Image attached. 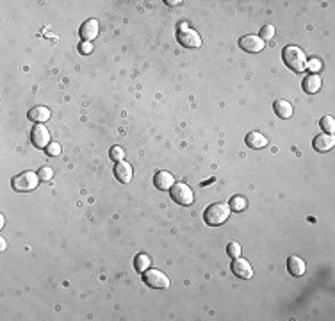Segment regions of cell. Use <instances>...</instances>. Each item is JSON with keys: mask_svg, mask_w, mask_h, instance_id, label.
Segmentation results:
<instances>
[{"mask_svg": "<svg viewBox=\"0 0 335 321\" xmlns=\"http://www.w3.org/2000/svg\"><path fill=\"white\" fill-rule=\"evenodd\" d=\"M282 59H284V63L287 64V68H291L292 71H301L307 70V55L303 54V50L294 45H287L284 47L282 50Z\"/></svg>", "mask_w": 335, "mask_h": 321, "instance_id": "cell-1", "label": "cell"}, {"mask_svg": "<svg viewBox=\"0 0 335 321\" xmlns=\"http://www.w3.org/2000/svg\"><path fill=\"white\" fill-rule=\"evenodd\" d=\"M205 223L211 225V227H218V225H223L226 219L230 218V207L228 204H223V202H216V204H211L205 209Z\"/></svg>", "mask_w": 335, "mask_h": 321, "instance_id": "cell-2", "label": "cell"}, {"mask_svg": "<svg viewBox=\"0 0 335 321\" xmlns=\"http://www.w3.org/2000/svg\"><path fill=\"white\" fill-rule=\"evenodd\" d=\"M177 41L186 48H198L202 47V38L195 29L187 27L186 24H180L177 29Z\"/></svg>", "mask_w": 335, "mask_h": 321, "instance_id": "cell-3", "label": "cell"}, {"mask_svg": "<svg viewBox=\"0 0 335 321\" xmlns=\"http://www.w3.org/2000/svg\"><path fill=\"white\" fill-rule=\"evenodd\" d=\"M39 184V175L34 172H24L20 173V175H16L15 179L11 180V186L15 191H20V193H25V191H32V189H36Z\"/></svg>", "mask_w": 335, "mask_h": 321, "instance_id": "cell-4", "label": "cell"}, {"mask_svg": "<svg viewBox=\"0 0 335 321\" xmlns=\"http://www.w3.org/2000/svg\"><path fill=\"white\" fill-rule=\"evenodd\" d=\"M170 195H172L173 202L179 205H191L193 200H195V195H193V189L187 184H173L172 189H170Z\"/></svg>", "mask_w": 335, "mask_h": 321, "instance_id": "cell-5", "label": "cell"}, {"mask_svg": "<svg viewBox=\"0 0 335 321\" xmlns=\"http://www.w3.org/2000/svg\"><path fill=\"white\" fill-rule=\"evenodd\" d=\"M143 282L153 289H168L170 287V278L159 270H146L143 273Z\"/></svg>", "mask_w": 335, "mask_h": 321, "instance_id": "cell-6", "label": "cell"}, {"mask_svg": "<svg viewBox=\"0 0 335 321\" xmlns=\"http://www.w3.org/2000/svg\"><path fill=\"white\" fill-rule=\"evenodd\" d=\"M31 141L36 148H47L50 145V132L43 123H36V127L31 132Z\"/></svg>", "mask_w": 335, "mask_h": 321, "instance_id": "cell-7", "label": "cell"}, {"mask_svg": "<svg viewBox=\"0 0 335 321\" xmlns=\"http://www.w3.org/2000/svg\"><path fill=\"white\" fill-rule=\"evenodd\" d=\"M239 47L244 52H249V54H259L261 50H264V39H261V36L255 34L242 36L239 39Z\"/></svg>", "mask_w": 335, "mask_h": 321, "instance_id": "cell-8", "label": "cell"}, {"mask_svg": "<svg viewBox=\"0 0 335 321\" xmlns=\"http://www.w3.org/2000/svg\"><path fill=\"white\" fill-rule=\"evenodd\" d=\"M232 271H234V275H237L239 278L254 277V268H252V264H249L246 259H241V257H235L234 261H232Z\"/></svg>", "mask_w": 335, "mask_h": 321, "instance_id": "cell-9", "label": "cell"}, {"mask_svg": "<svg viewBox=\"0 0 335 321\" xmlns=\"http://www.w3.org/2000/svg\"><path fill=\"white\" fill-rule=\"evenodd\" d=\"M173 184H175V180H173V175L170 172L160 170V172H157L155 175H153V186H155L157 189H160V191L172 189Z\"/></svg>", "mask_w": 335, "mask_h": 321, "instance_id": "cell-10", "label": "cell"}, {"mask_svg": "<svg viewBox=\"0 0 335 321\" xmlns=\"http://www.w3.org/2000/svg\"><path fill=\"white\" fill-rule=\"evenodd\" d=\"M314 148L317 150V152H328V150H331L335 146V139H333V136L331 134H326V132H323V134H317L316 137H314Z\"/></svg>", "mask_w": 335, "mask_h": 321, "instance_id": "cell-11", "label": "cell"}, {"mask_svg": "<svg viewBox=\"0 0 335 321\" xmlns=\"http://www.w3.org/2000/svg\"><path fill=\"white\" fill-rule=\"evenodd\" d=\"M132 166L127 163V160H120V163H116V166H114V175H116V179L120 180V182H123V184H129L130 180H132Z\"/></svg>", "mask_w": 335, "mask_h": 321, "instance_id": "cell-12", "label": "cell"}, {"mask_svg": "<svg viewBox=\"0 0 335 321\" xmlns=\"http://www.w3.org/2000/svg\"><path fill=\"white\" fill-rule=\"evenodd\" d=\"M305 270H307V266H305V261L301 257L291 255L287 259V271L292 277H301V275H305Z\"/></svg>", "mask_w": 335, "mask_h": 321, "instance_id": "cell-13", "label": "cell"}, {"mask_svg": "<svg viewBox=\"0 0 335 321\" xmlns=\"http://www.w3.org/2000/svg\"><path fill=\"white\" fill-rule=\"evenodd\" d=\"M321 84H323V81H321V77L317 73H308L307 77L303 78V91L305 93H317V91L321 90Z\"/></svg>", "mask_w": 335, "mask_h": 321, "instance_id": "cell-14", "label": "cell"}, {"mask_svg": "<svg viewBox=\"0 0 335 321\" xmlns=\"http://www.w3.org/2000/svg\"><path fill=\"white\" fill-rule=\"evenodd\" d=\"M246 145H248L249 148L261 150V148H264V146H268V137H266L262 132L254 130V132H248V136H246Z\"/></svg>", "mask_w": 335, "mask_h": 321, "instance_id": "cell-15", "label": "cell"}, {"mask_svg": "<svg viewBox=\"0 0 335 321\" xmlns=\"http://www.w3.org/2000/svg\"><path fill=\"white\" fill-rule=\"evenodd\" d=\"M98 34V22L97 20H88V22H84L80 27V38L86 39V41H91V39H95Z\"/></svg>", "mask_w": 335, "mask_h": 321, "instance_id": "cell-16", "label": "cell"}, {"mask_svg": "<svg viewBox=\"0 0 335 321\" xmlns=\"http://www.w3.org/2000/svg\"><path fill=\"white\" fill-rule=\"evenodd\" d=\"M29 120H32V122L36 123H45L50 118V111H48V107H43V106H38V107H32L31 111H29Z\"/></svg>", "mask_w": 335, "mask_h": 321, "instance_id": "cell-17", "label": "cell"}, {"mask_svg": "<svg viewBox=\"0 0 335 321\" xmlns=\"http://www.w3.org/2000/svg\"><path fill=\"white\" fill-rule=\"evenodd\" d=\"M273 109H275V113H277V116L284 118V120L291 118L292 113H294V109H292V104L287 102V100H277V102L273 104Z\"/></svg>", "mask_w": 335, "mask_h": 321, "instance_id": "cell-18", "label": "cell"}, {"mask_svg": "<svg viewBox=\"0 0 335 321\" xmlns=\"http://www.w3.org/2000/svg\"><path fill=\"white\" fill-rule=\"evenodd\" d=\"M228 207H230V211H237V212H241V211H244L246 207H248V200L244 198V196H232V200L228 202Z\"/></svg>", "mask_w": 335, "mask_h": 321, "instance_id": "cell-19", "label": "cell"}, {"mask_svg": "<svg viewBox=\"0 0 335 321\" xmlns=\"http://www.w3.org/2000/svg\"><path fill=\"white\" fill-rule=\"evenodd\" d=\"M134 266H136V270L139 271V273H144L150 266V257L146 254L136 255V259H134Z\"/></svg>", "mask_w": 335, "mask_h": 321, "instance_id": "cell-20", "label": "cell"}, {"mask_svg": "<svg viewBox=\"0 0 335 321\" xmlns=\"http://www.w3.org/2000/svg\"><path fill=\"white\" fill-rule=\"evenodd\" d=\"M319 127L323 129V132L331 134V136H333V132H335V120H333V116H323L319 120Z\"/></svg>", "mask_w": 335, "mask_h": 321, "instance_id": "cell-21", "label": "cell"}, {"mask_svg": "<svg viewBox=\"0 0 335 321\" xmlns=\"http://www.w3.org/2000/svg\"><path fill=\"white\" fill-rule=\"evenodd\" d=\"M39 175V180H43V182H48V180L54 177V170L50 168V166H41L38 172Z\"/></svg>", "mask_w": 335, "mask_h": 321, "instance_id": "cell-22", "label": "cell"}, {"mask_svg": "<svg viewBox=\"0 0 335 321\" xmlns=\"http://www.w3.org/2000/svg\"><path fill=\"white\" fill-rule=\"evenodd\" d=\"M111 155V160H116V163H120V160L125 159V150L121 148V146H113L109 152Z\"/></svg>", "mask_w": 335, "mask_h": 321, "instance_id": "cell-23", "label": "cell"}, {"mask_svg": "<svg viewBox=\"0 0 335 321\" xmlns=\"http://www.w3.org/2000/svg\"><path fill=\"white\" fill-rule=\"evenodd\" d=\"M226 252H228V255L232 259H235V257H239L241 255V245L239 243H235V241H232V243L226 247Z\"/></svg>", "mask_w": 335, "mask_h": 321, "instance_id": "cell-24", "label": "cell"}, {"mask_svg": "<svg viewBox=\"0 0 335 321\" xmlns=\"http://www.w3.org/2000/svg\"><path fill=\"white\" fill-rule=\"evenodd\" d=\"M275 36V27L273 25H264L261 29V39H271Z\"/></svg>", "mask_w": 335, "mask_h": 321, "instance_id": "cell-25", "label": "cell"}, {"mask_svg": "<svg viewBox=\"0 0 335 321\" xmlns=\"http://www.w3.org/2000/svg\"><path fill=\"white\" fill-rule=\"evenodd\" d=\"M45 150H47V153L50 157H57L59 153H61V145H59V143H50Z\"/></svg>", "mask_w": 335, "mask_h": 321, "instance_id": "cell-26", "label": "cell"}, {"mask_svg": "<svg viewBox=\"0 0 335 321\" xmlns=\"http://www.w3.org/2000/svg\"><path fill=\"white\" fill-rule=\"evenodd\" d=\"M307 68L312 73H317L321 70V61L319 59H310V61H307Z\"/></svg>", "mask_w": 335, "mask_h": 321, "instance_id": "cell-27", "label": "cell"}, {"mask_svg": "<svg viewBox=\"0 0 335 321\" xmlns=\"http://www.w3.org/2000/svg\"><path fill=\"white\" fill-rule=\"evenodd\" d=\"M91 50H93V48H91L90 41H84V43H80V52H84V54H90Z\"/></svg>", "mask_w": 335, "mask_h": 321, "instance_id": "cell-28", "label": "cell"}, {"mask_svg": "<svg viewBox=\"0 0 335 321\" xmlns=\"http://www.w3.org/2000/svg\"><path fill=\"white\" fill-rule=\"evenodd\" d=\"M166 4H170V6H180L182 2H179V0H166Z\"/></svg>", "mask_w": 335, "mask_h": 321, "instance_id": "cell-29", "label": "cell"}, {"mask_svg": "<svg viewBox=\"0 0 335 321\" xmlns=\"http://www.w3.org/2000/svg\"><path fill=\"white\" fill-rule=\"evenodd\" d=\"M6 248H8V247H6V239H0V250L4 252Z\"/></svg>", "mask_w": 335, "mask_h": 321, "instance_id": "cell-30", "label": "cell"}, {"mask_svg": "<svg viewBox=\"0 0 335 321\" xmlns=\"http://www.w3.org/2000/svg\"><path fill=\"white\" fill-rule=\"evenodd\" d=\"M4 223H6V219H4V216H0V228L4 227Z\"/></svg>", "mask_w": 335, "mask_h": 321, "instance_id": "cell-31", "label": "cell"}]
</instances>
